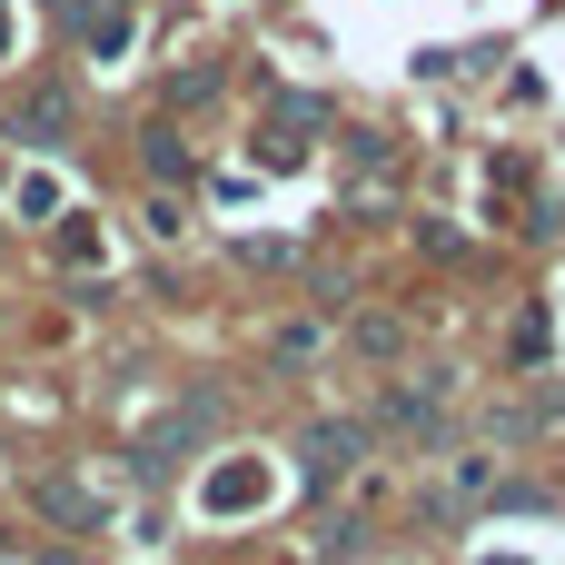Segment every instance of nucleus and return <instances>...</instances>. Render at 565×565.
<instances>
[{
    "mask_svg": "<svg viewBox=\"0 0 565 565\" xmlns=\"http://www.w3.org/2000/svg\"><path fill=\"white\" fill-rule=\"evenodd\" d=\"M308 457H318V477H348V467H358V427H318Z\"/></svg>",
    "mask_w": 565,
    "mask_h": 565,
    "instance_id": "nucleus-1",
    "label": "nucleus"
},
{
    "mask_svg": "<svg viewBox=\"0 0 565 565\" xmlns=\"http://www.w3.org/2000/svg\"><path fill=\"white\" fill-rule=\"evenodd\" d=\"M60 119H70V109H60V99H50V89H40V99H20V129H40V139H50V129H60Z\"/></svg>",
    "mask_w": 565,
    "mask_h": 565,
    "instance_id": "nucleus-2",
    "label": "nucleus"
}]
</instances>
